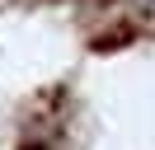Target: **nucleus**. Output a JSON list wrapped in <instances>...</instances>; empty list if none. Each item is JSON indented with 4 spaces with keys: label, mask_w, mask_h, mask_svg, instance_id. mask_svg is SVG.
I'll use <instances>...</instances> for the list:
<instances>
[{
    "label": "nucleus",
    "mask_w": 155,
    "mask_h": 150,
    "mask_svg": "<svg viewBox=\"0 0 155 150\" xmlns=\"http://www.w3.org/2000/svg\"><path fill=\"white\" fill-rule=\"evenodd\" d=\"M150 5H155V0H150Z\"/></svg>",
    "instance_id": "nucleus-1"
}]
</instances>
